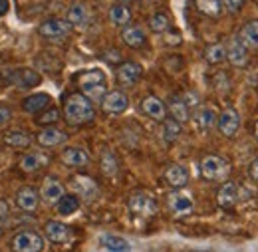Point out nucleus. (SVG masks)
Instances as JSON below:
<instances>
[{
    "label": "nucleus",
    "instance_id": "23",
    "mask_svg": "<svg viewBox=\"0 0 258 252\" xmlns=\"http://www.w3.org/2000/svg\"><path fill=\"white\" fill-rule=\"evenodd\" d=\"M52 103V95L46 94V92H40V94H32L28 95L24 101H22V109L26 113H40L44 111L46 107H50Z\"/></svg>",
    "mask_w": 258,
    "mask_h": 252
},
{
    "label": "nucleus",
    "instance_id": "2",
    "mask_svg": "<svg viewBox=\"0 0 258 252\" xmlns=\"http://www.w3.org/2000/svg\"><path fill=\"white\" fill-rule=\"evenodd\" d=\"M80 90L92 103H101L107 94V80L101 70H90L80 76Z\"/></svg>",
    "mask_w": 258,
    "mask_h": 252
},
{
    "label": "nucleus",
    "instance_id": "44",
    "mask_svg": "<svg viewBox=\"0 0 258 252\" xmlns=\"http://www.w3.org/2000/svg\"><path fill=\"white\" fill-rule=\"evenodd\" d=\"M254 137H256V143H258V123L254 125Z\"/></svg>",
    "mask_w": 258,
    "mask_h": 252
},
{
    "label": "nucleus",
    "instance_id": "31",
    "mask_svg": "<svg viewBox=\"0 0 258 252\" xmlns=\"http://www.w3.org/2000/svg\"><path fill=\"white\" fill-rule=\"evenodd\" d=\"M4 143L14 149H28L32 145V137L24 131H8L4 135Z\"/></svg>",
    "mask_w": 258,
    "mask_h": 252
},
{
    "label": "nucleus",
    "instance_id": "22",
    "mask_svg": "<svg viewBox=\"0 0 258 252\" xmlns=\"http://www.w3.org/2000/svg\"><path fill=\"white\" fill-rule=\"evenodd\" d=\"M8 82L14 84L16 88L28 90V88H36V86L42 82V78H40V74H36L34 70H28V68H26V70H16V72H12Z\"/></svg>",
    "mask_w": 258,
    "mask_h": 252
},
{
    "label": "nucleus",
    "instance_id": "43",
    "mask_svg": "<svg viewBox=\"0 0 258 252\" xmlns=\"http://www.w3.org/2000/svg\"><path fill=\"white\" fill-rule=\"evenodd\" d=\"M117 2H121V4H129V2H137V0H117Z\"/></svg>",
    "mask_w": 258,
    "mask_h": 252
},
{
    "label": "nucleus",
    "instance_id": "38",
    "mask_svg": "<svg viewBox=\"0 0 258 252\" xmlns=\"http://www.w3.org/2000/svg\"><path fill=\"white\" fill-rule=\"evenodd\" d=\"M60 119V109L58 107H46L44 111H40V115L36 117V123L44 127L56 125V121Z\"/></svg>",
    "mask_w": 258,
    "mask_h": 252
},
{
    "label": "nucleus",
    "instance_id": "10",
    "mask_svg": "<svg viewBox=\"0 0 258 252\" xmlns=\"http://www.w3.org/2000/svg\"><path fill=\"white\" fill-rule=\"evenodd\" d=\"M64 195H66V187L56 179V177H52V175L44 177L42 187H40V197H42L44 203H48V205H56Z\"/></svg>",
    "mask_w": 258,
    "mask_h": 252
},
{
    "label": "nucleus",
    "instance_id": "28",
    "mask_svg": "<svg viewBox=\"0 0 258 252\" xmlns=\"http://www.w3.org/2000/svg\"><path fill=\"white\" fill-rule=\"evenodd\" d=\"M66 20L72 24V26H82L90 20V12L88 8L82 4V2H76L68 8V14H66Z\"/></svg>",
    "mask_w": 258,
    "mask_h": 252
},
{
    "label": "nucleus",
    "instance_id": "18",
    "mask_svg": "<svg viewBox=\"0 0 258 252\" xmlns=\"http://www.w3.org/2000/svg\"><path fill=\"white\" fill-rule=\"evenodd\" d=\"M44 234L50 242L54 244H64L72 238V228L60 221H48L46 222V228H44Z\"/></svg>",
    "mask_w": 258,
    "mask_h": 252
},
{
    "label": "nucleus",
    "instance_id": "13",
    "mask_svg": "<svg viewBox=\"0 0 258 252\" xmlns=\"http://www.w3.org/2000/svg\"><path fill=\"white\" fill-rule=\"evenodd\" d=\"M66 141H68V133L52 125L42 129V131H38V135H36V143H38L40 147H46V149H50V147H60V145H64Z\"/></svg>",
    "mask_w": 258,
    "mask_h": 252
},
{
    "label": "nucleus",
    "instance_id": "3",
    "mask_svg": "<svg viewBox=\"0 0 258 252\" xmlns=\"http://www.w3.org/2000/svg\"><path fill=\"white\" fill-rule=\"evenodd\" d=\"M46 246L44 236L32 230V228H22L12 234L10 238V250L12 252H42Z\"/></svg>",
    "mask_w": 258,
    "mask_h": 252
},
{
    "label": "nucleus",
    "instance_id": "40",
    "mask_svg": "<svg viewBox=\"0 0 258 252\" xmlns=\"http://www.w3.org/2000/svg\"><path fill=\"white\" fill-rule=\"evenodd\" d=\"M10 119H12V109L6 105H0V127L8 125Z\"/></svg>",
    "mask_w": 258,
    "mask_h": 252
},
{
    "label": "nucleus",
    "instance_id": "9",
    "mask_svg": "<svg viewBox=\"0 0 258 252\" xmlns=\"http://www.w3.org/2000/svg\"><path fill=\"white\" fill-rule=\"evenodd\" d=\"M72 28L74 26L64 18H50L38 26V34L50 40H60V38H66L72 32Z\"/></svg>",
    "mask_w": 258,
    "mask_h": 252
},
{
    "label": "nucleus",
    "instance_id": "5",
    "mask_svg": "<svg viewBox=\"0 0 258 252\" xmlns=\"http://www.w3.org/2000/svg\"><path fill=\"white\" fill-rule=\"evenodd\" d=\"M240 125H242V117L236 107H226L217 117V129L221 131V135H225L228 139L240 131Z\"/></svg>",
    "mask_w": 258,
    "mask_h": 252
},
{
    "label": "nucleus",
    "instance_id": "30",
    "mask_svg": "<svg viewBox=\"0 0 258 252\" xmlns=\"http://www.w3.org/2000/svg\"><path fill=\"white\" fill-rule=\"evenodd\" d=\"M99 242H101L103 248H107L111 252H131V244L125 238L117 236V234H103L99 238Z\"/></svg>",
    "mask_w": 258,
    "mask_h": 252
},
{
    "label": "nucleus",
    "instance_id": "19",
    "mask_svg": "<svg viewBox=\"0 0 258 252\" xmlns=\"http://www.w3.org/2000/svg\"><path fill=\"white\" fill-rule=\"evenodd\" d=\"M60 159L66 167H72V169H82V167L90 165V153L82 147H68L62 151Z\"/></svg>",
    "mask_w": 258,
    "mask_h": 252
},
{
    "label": "nucleus",
    "instance_id": "1",
    "mask_svg": "<svg viewBox=\"0 0 258 252\" xmlns=\"http://www.w3.org/2000/svg\"><path fill=\"white\" fill-rule=\"evenodd\" d=\"M62 111H64L66 123L72 127L86 125V123L94 121V117H96L94 103H92L84 94L68 95L64 101V109H62Z\"/></svg>",
    "mask_w": 258,
    "mask_h": 252
},
{
    "label": "nucleus",
    "instance_id": "39",
    "mask_svg": "<svg viewBox=\"0 0 258 252\" xmlns=\"http://www.w3.org/2000/svg\"><path fill=\"white\" fill-rule=\"evenodd\" d=\"M221 4L225 6L226 12H230V14H236V12H240V10H242V6H244V0H221Z\"/></svg>",
    "mask_w": 258,
    "mask_h": 252
},
{
    "label": "nucleus",
    "instance_id": "37",
    "mask_svg": "<svg viewBox=\"0 0 258 252\" xmlns=\"http://www.w3.org/2000/svg\"><path fill=\"white\" fill-rule=\"evenodd\" d=\"M101 171H103L107 177H113V175H117V171H119L117 159H115V155H113L111 151H107V149L101 153Z\"/></svg>",
    "mask_w": 258,
    "mask_h": 252
},
{
    "label": "nucleus",
    "instance_id": "36",
    "mask_svg": "<svg viewBox=\"0 0 258 252\" xmlns=\"http://www.w3.org/2000/svg\"><path fill=\"white\" fill-rule=\"evenodd\" d=\"M183 123H179L177 119H173V117H169V119H163V137H165V141H175L179 135H181V131H183Z\"/></svg>",
    "mask_w": 258,
    "mask_h": 252
},
{
    "label": "nucleus",
    "instance_id": "4",
    "mask_svg": "<svg viewBox=\"0 0 258 252\" xmlns=\"http://www.w3.org/2000/svg\"><path fill=\"white\" fill-rule=\"evenodd\" d=\"M201 177L205 181H226L230 175V165L221 155H207L201 159Z\"/></svg>",
    "mask_w": 258,
    "mask_h": 252
},
{
    "label": "nucleus",
    "instance_id": "27",
    "mask_svg": "<svg viewBox=\"0 0 258 252\" xmlns=\"http://www.w3.org/2000/svg\"><path fill=\"white\" fill-rule=\"evenodd\" d=\"M109 22L113 24V26H127L129 22H131V10L127 8V4H121V2H115L111 8H109Z\"/></svg>",
    "mask_w": 258,
    "mask_h": 252
},
{
    "label": "nucleus",
    "instance_id": "11",
    "mask_svg": "<svg viewBox=\"0 0 258 252\" xmlns=\"http://www.w3.org/2000/svg\"><path fill=\"white\" fill-rule=\"evenodd\" d=\"M217 111L211 107V105H203V107H197L193 113H191V121L197 127V131L201 133H207L211 131L213 127L217 125Z\"/></svg>",
    "mask_w": 258,
    "mask_h": 252
},
{
    "label": "nucleus",
    "instance_id": "34",
    "mask_svg": "<svg viewBox=\"0 0 258 252\" xmlns=\"http://www.w3.org/2000/svg\"><path fill=\"white\" fill-rule=\"evenodd\" d=\"M169 26H171V18H169V14L165 10H157V12L151 14V18H149V28H151V32L163 34V32L169 30Z\"/></svg>",
    "mask_w": 258,
    "mask_h": 252
},
{
    "label": "nucleus",
    "instance_id": "6",
    "mask_svg": "<svg viewBox=\"0 0 258 252\" xmlns=\"http://www.w3.org/2000/svg\"><path fill=\"white\" fill-rule=\"evenodd\" d=\"M129 211L137 217H153L157 213V201L151 195L139 191L129 197Z\"/></svg>",
    "mask_w": 258,
    "mask_h": 252
},
{
    "label": "nucleus",
    "instance_id": "16",
    "mask_svg": "<svg viewBox=\"0 0 258 252\" xmlns=\"http://www.w3.org/2000/svg\"><path fill=\"white\" fill-rule=\"evenodd\" d=\"M72 191H76V197L78 199H84V201H94L97 197V185L86 175H76L72 181Z\"/></svg>",
    "mask_w": 258,
    "mask_h": 252
},
{
    "label": "nucleus",
    "instance_id": "42",
    "mask_svg": "<svg viewBox=\"0 0 258 252\" xmlns=\"http://www.w3.org/2000/svg\"><path fill=\"white\" fill-rule=\"evenodd\" d=\"M8 10H10V2H8V0H0V18L6 16Z\"/></svg>",
    "mask_w": 258,
    "mask_h": 252
},
{
    "label": "nucleus",
    "instance_id": "14",
    "mask_svg": "<svg viewBox=\"0 0 258 252\" xmlns=\"http://www.w3.org/2000/svg\"><path fill=\"white\" fill-rule=\"evenodd\" d=\"M115 76H117V82L121 86L129 88V86H135L143 78V68H141V64L127 60V62H123L117 68V74Z\"/></svg>",
    "mask_w": 258,
    "mask_h": 252
},
{
    "label": "nucleus",
    "instance_id": "33",
    "mask_svg": "<svg viewBox=\"0 0 258 252\" xmlns=\"http://www.w3.org/2000/svg\"><path fill=\"white\" fill-rule=\"evenodd\" d=\"M205 60L211 64V66H219L226 60V46L217 42V44H211L207 50H205Z\"/></svg>",
    "mask_w": 258,
    "mask_h": 252
},
{
    "label": "nucleus",
    "instance_id": "7",
    "mask_svg": "<svg viewBox=\"0 0 258 252\" xmlns=\"http://www.w3.org/2000/svg\"><path fill=\"white\" fill-rule=\"evenodd\" d=\"M129 107V97L123 90H111L107 92L103 101H101V109L109 115H121L125 113Z\"/></svg>",
    "mask_w": 258,
    "mask_h": 252
},
{
    "label": "nucleus",
    "instance_id": "32",
    "mask_svg": "<svg viewBox=\"0 0 258 252\" xmlns=\"http://www.w3.org/2000/svg\"><path fill=\"white\" fill-rule=\"evenodd\" d=\"M78 209H80V199L76 195L66 193L64 197L56 203V211H58L60 217H72L74 213H78Z\"/></svg>",
    "mask_w": 258,
    "mask_h": 252
},
{
    "label": "nucleus",
    "instance_id": "41",
    "mask_svg": "<svg viewBox=\"0 0 258 252\" xmlns=\"http://www.w3.org/2000/svg\"><path fill=\"white\" fill-rule=\"evenodd\" d=\"M250 179L258 183V157L254 159V161H252V165H250Z\"/></svg>",
    "mask_w": 258,
    "mask_h": 252
},
{
    "label": "nucleus",
    "instance_id": "12",
    "mask_svg": "<svg viewBox=\"0 0 258 252\" xmlns=\"http://www.w3.org/2000/svg\"><path fill=\"white\" fill-rule=\"evenodd\" d=\"M240 201V187L234 181H223L221 189L217 193V203L221 209H234L236 203Z\"/></svg>",
    "mask_w": 258,
    "mask_h": 252
},
{
    "label": "nucleus",
    "instance_id": "29",
    "mask_svg": "<svg viewBox=\"0 0 258 252\" xmlns=\"http://www.w3.org/2000/svg\"><path fill=\"white\" fill-rule=\"evenodd\" d=\"M238 38L246 48H258V20H248L246 24H242Z\"/></svg>",
    "mask_w": 258,
    "mask_h": 252
},
{
    "label": "nucleus",
    "instance_id": "20",
    "mask_svg": "<svg viewBox=\"0 0 258 252\" xmlns=\"http://www.w3.org/2000/svg\"><path fill=\"white\" fill-rule=\"evenodd\" d=\"M38 205H40V195L32 187H22L16 193V207L22 213H34L38 209Z\"/></svg>",
    "mask_w": 258,
    "mask_h": 252
},
{
    "label": "nucleus",
    "instance_id": "8",
    "mask_svg": "<svg viewBox=\"0 0 258 252\" xmlns=\"http://www.w3.org/2000/svg\"><path fill=\"white\" fill-rule=\"evenodd\" d=\"M226 60L232 68H246L248 66V48L242 44L238 36H232L226 44Z\"/></svg>",
    "mask_w": 258,
    "mask_h": 252
},
{
    "label": "nucleus",
    "instance_id": "15",
    "mask_svg": "<svg viewBox=\"0 0 258 252\" xmlns=\"http://www.w3.org/2000/svg\"><path fill=\"white\" fill-rule=\"evenodd\" d=\"M169 209H171V213L173 215H177V217H185V215H191L193 213V199L187 195V193H183V191H173L171 195H169Z\"/></svg>",
    "mask_w": 258,
    "mask_h": 252
},
{
    "label": "nucleus",
    "instance_id": "24",
    "mask_svg": "<svg viewBox=\"0 0 258 252\" xmlns=\"http://www.w3.org/2000/svg\"><path fill=\"white\" fill-rule=\"evenodd\" d=\"M121 40L127 44L129 48H141L147 42V34H145V30L141 26H137V24H127L121 30Z\"/></svg>",
    "mask_w": 258,
    "mask_h": 252
},
{
    "label": "nucleus",
    "instance_id": "26",
    "mask_svg": "<svg viewBox=\"0 0 258 252\" xmlns=\"http://www.w3.org/2000/svg\"><path fill=\"white\" fill-rule=\"evenodd\" d=\"M167 113H171V117L177 119L179 123H185L191 119V107L185 103L183 97H171L167 103Z\"/></svg>",
    "mask_w": 258,
    "mask_h": 252
},
{
    "label": "nucleus",
    "instance_id": "35",
    "mask_svg": "<svg viewBox=\"0 0 258 252\" xmlns=\"http://www.w3.org/2000/svg\"><path fill=\"white\" fill-rule=\"evenodd\" d=\"M195 6L205 14V16H211V18H217L221 14V0H195Z\"/></svg>",
    "mask_w": 258,
    "mask_h": 252
},
{
    "label": "nucleus",
    "instance_id": "25",
    "mask_svg": "<svg viewBox=\"0 0 258 252\" xmlns=\"http://www.w3.org/2000/svg\"><path fill=\"white\" fill-rule=\"evenodd\" d=\"M48 163H50V157L46 153H26L20 157V169L24 173H36L48 167Z\"/></svg>",
    "mask_w": 258,
    "mask_h": 252
},
{
    "label": "nucleus",
    "instance_id": "21",
    "mask_svg": "<svg viewBox=\"0 0 258 252\" xmlns=\"http://www.w3.org/2000/svg\"><path fill=\"white\" fill-rule=\"evenodd\" d=\"M141 111H143L147 117L155 119V121H163V119L167 117V105L163 103L159 97H155V95H147V97L141 101Z\"/></svg>",
    "mask_w": 258,
    "mask_h": 252
},
{
    "label": "nucleus",
    "instance_id": "17",
    "mask_svg": "<svg viewBox=\"0 0 258 252\" xmlns=\"http://www.w3.org/2000/svg\"><path fill=\"white\" fill-rule=\"evenodd\" d=\"M163 177H165L167 185L173 187V189H183V187L189 183V171H187V167H183V165H179V163H171V165L165 169Z\"/></svg>",
    "mask_w": 258,
    "mask_h": 252
}]
</instances>
